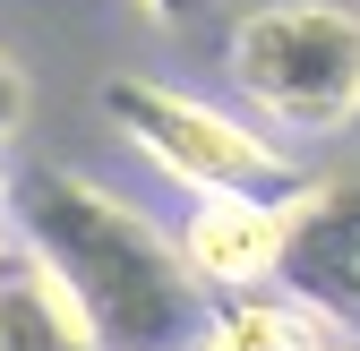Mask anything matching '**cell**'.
Listing matches in <instances>:
<instances>
[{
	"label": "cell",
	"mask_w": 360,
	"mask_h": 351,
	"mask_svg": "<svg viewBox=\"0 0 360 351\" xmlns=\"http://www.w3.org/2000/svg\"><path fill=\"white\" fill-rule=\"evenodd\" d=\"M9 197H18V180H9V171H0V223H9Z\"/></svg>",
	"instance_id": "obj_11"
},
{
	"label": "cell",
	"mask_w": 360,
	"mask_h": 351,
	"mask_svg": "<svg viewBox=\"0 0 360 351\" xmlns=\"http://www.w3.org/2000/svg\"><path fill=\"white\" fill-rule=\"evenodd\" d=\"M9 257H18V232H9V223H0V266H9Z\"/></svg>",
	"instance_id": "obj_12"
},
{
	"label": "cell",
	"mask_w": 360,
	"mask_h": 351,
	"mask_svg": "<svg viewBox=\"0 0 360 351\" xmlns=\"http://www.w3.org/2000/svg\"><path fill=\"white\" fill-rule=\"evenodd\" d=\"M309 351H360V343H352V334L335 326V334H318V343H309Z\"/></svg>",
	"instance_id": "obj_10"
},
{
	"label": "cell",
	"mask_w": 360,
	"mask_h": 351,
	"mask_svg": "<svg viewBox=\"0 0 360 351\" xmlns=\"http://www.w3.org/2000/svg\"><path fill=\"white\" fill-rule=\"evenodd\" d=\"M318 334H335V317H318L292 291H232L223 309H206L189 351H309Z\"/></svg>",
	"instance_id": "obj_7"
},
{
	"label": "cell",
	"mask_w": 360,
	"mask_h": 351,
	"mask_svg": "<svg viewBox=\"0 0 360 351\" xmlns=\"http://www.w3.org/2000/svg\"><path fill=\"white\" fill-rule=\"evenodd\" d=\"M180 266H189L198 291H266L283 257V206L266 197H189V223L172 232Z\"/></svg>",
	"instance_id": "obj_5"
},
{
	"label": "cell",
	"mask_w": 360,
	"mask_h": 351,
	"mask_svg": "<svg viewBox=\"0 0 360 351\" xmlns=\"http://www.w3.org/2000/svg\"><path fill=\"white\" fill-rule=\"evenodd\" d=\"M18 128H26V69L0 52V138H18Z\"/></svg>",
	"instance_id": "obj_8"
},
{
	"label": "cell",
	"mask_w": 360,
	"mask_h": 351,
	"mask_svg": "<svg viewBox=\"0 0 360 351\" xmlns=\"http://www.w3.org/2000/svg\"><path fill=\"white\" fill-rule=\"evenodd\" d=\"M275 283L309 300L318 317L360 326V171H335V180H309L283 197Z\"/></svg>",
	"instance_id": "obj_4"
},
{
	"label": "cell",
	"mask_w": 360,
	"mask_h": 351,
	"mask_svg": "<svg viewBox=\"0 0 360 351\" xmlns=\"http://www.w3.org/2000/svg\"><path fill=\"white\" fill-rule=\"evenodd\" d=\"M18 249L43 257L77 309L95 317L103 351H189L206 326V291L189 283L172 232L155 214H138L129 197H112L86 171H34L9 197Z\"/></svg>",
	"instance_id": "obj_1"
},
{
	"label": "cell",
	"mask_w": 360,
	"mask_h": 351,
	"mask_svg": "<svg viewBox=\"0 0 360 351\" xmlns=\"http://www.w3.org/2000/svg\"><path fill=\"white\" fill-rule=\"evenodd\" d=\"M249 112L292 138H335L360 120V9L343 0H266L232 26L223 52Z\"/></svg>",
	"instance_id": "obj_2"
},
{
	"label": "cell",
	"mask_w": 360,
	"mask_h": 351,
	"mask_svg": "<svg viewBox=\"0 0 360 351\" xmlns=\"http://www.w3.org/2000/svg\"><path fill=\"white\" fill-rule=\"evenodd\" d=\"M103 112H112L120 138L138 146L163 180H180L189 197H266V206H283L300 189L292 154L266 138V128L214 112L198 95H180V86H163V77H112Z\"/></svg>",
	"instance_id": "obj_3"
},
{
	"label": "cell",
	"mask_w": 360,
	"mask_h": 351,
	"mask_svg": "<svg viewBox=\"0 0 360 351\" xmlns=\"http://www.w3.org/2000/svg\"><path fill=\"white\" fill-rule=\"evenodd\" d=\"M0 351H103L95 317L77 309V291L26 249L0 266Z\"/></svg>",
	"instance_id": "obj_6"
},
{
	"label": "cell",
	"mask_w": 360,
	"mask_h": 351,
	"mask_svg": "<svg viewBox=\"0 0 360 351\" xmlns=\"http://www.w3.org/2000/svg\"><path fill=\"white\" fill-rule=\"evenodd\" d=\"M138 9H146V18H163V26H189L198 9H214V0H138Z\"/></svg>",
	"instance_id": "obj_9"
}]
</instances>
